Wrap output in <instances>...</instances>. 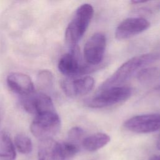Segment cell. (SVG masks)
<instances>
[{
  "mask_svg": "<svg viewBox=\"0 0 160 160\" xmlns=\"http://www.w3.org/2000/svg\"><path fill=\"white\" fill-rule=\"evenodd\" d=\"M21 104L27 112L35 116L46 112L55 111L53 102L46 94L39 91L32 92L21 97Z\"/></svg>",
  "mask_w": 160,
  "mask_h": 160,
  "instance_id": "obj_6",
  "label": "cell"
},
{
  "mask_svg": "<svg viewBox=\"0 0 160 160\" xmlns=\"http://www.w3.org/2000/svg\"><path fill=\"white\" fill-rule=\"evenodd\" d=\"M84 134V131L81 128L78 126L73 127L70 129L68 132L66 141L79 146L80 140L82 138Z\"/></svg>",
  "mask_w": 160,
  "mask_h": 160,
  "instance_id": "obj_17",
  "label": "cell"
},
{
  "mask_svg": "<svg viewBox=\"0 0 160 160\" xmlns=\"http://www.w3.org/2000/svg\"><path fill=\"white\" fill-rule=\"evenodd\" d=\"M61 119L55 111L37 115L30 126L32 135L39 141L52 138L61 128Z\"/></svg>",
  "mask_w": 160,
  "mask_h": 160,
  "instance_id": "obj_4",
  "label": "cell"
},
{
  "mask_svg": "<svg viewBox=\"0 0 160 160\" xmlns=\"http://www.w3.org/2000/svg\"><path fill=\"white\" fill-rule=\"evenodd\" d=\"M6 82L9 89L21 97L34 91V85L31 78L22 72L9 73L7 76Z\"/></svg>",
  "mask_w": 160,
  "mask_h": 160,
  "instance_id": "obj_11",
  "label": "cell"
},
{
  "mask_svg": "<svg viewBox=\"0 0 160 160\" xmlns=\"http://www.w3.org/2000/svg\"><path fill=\"white\" fill-rule=\"evenodd\" d=\"M1 111H0V121H1Z\"/></svg>",
  "mask_w": 160,
  "mask_h": 160,
  "instance_id": "obj_22",
  "label": "cell"
},
{
  "mask_svg": "<svg viewBox=\"0 0 160 160\" xmlns=\"http://www.w3.org/2000/svg\"><path fill=\"white\" fill-rule=\"evenodd\" d=\"M93 14V7L88 3L81 4L75 11L66 29L64 36L66 43L71 49L77 47L89 26Z\"/></svg>",
  "mask_w": 160,
  "mask_h": 160,
  "instance_id": "obj_2",
  "label": "cell"
},
{
  "mask_svg": "<svg viewBox=\"0 0 160 160\" xmlns=\"http://www.w3.org/2000/svg\"><path fill=\"white\" fill-rule=\"evenodd\" d=\"M16 153L15 146L8 132L0 131V159L14 160Z\"/></svg>",
  "mask_w": 160,
  "mask_h": 160,
  "instance_id": "obj_14",
  "label": "cell"
},
{
  "mask_svg": "<svg viewBox=\"0 0 160 160\" xmlns=\"http://www.w3.org/2000/svg\"><path fill=\"white\" fill-rule=\"evenodd\" d=\"M36 84L38 91L49 95L54 85V76L52 73L48 69L39 71L37 76Z\"/></svg>",
  "mask_w": 160,
  "mask_h": 160,
  "instance_id": "obj_15",
  "label": "cell"
},
{
  "mask_svg": "<svg viewBox=\"0 0 160 160\" xmlns=\"http://www.w3.org/2000/svg\"><path fill=\"white\" fill-rule=\"evenodd\" d=\"M58 142L52 138L39 141L38 149V160H56Z\"/></svg>",
  "mask_w": 160,
  "mask_h": 160,
  "instance_id": "obj_13",
  "label": "cell"
},
{
  "mask_svg": "<svg viewBox=\"0 0 160 160\" xmlns=\"http://www.w3.org/2000/svg\"><path fill=\"white\" fill-rule=\"evenodd\" d=\"M149 160H160V154H156L151 156Z\"/></svg>",
  "mask_w": 160,
  "mask_h": 160,
  "instance_id": "obj_19",
  "label": "cell"
},
{
  "mask_svg": "<svg viewBox=\"0 0 160 160\" xmlns=\"http://www.w3.org/2000/svg\"><path fill=\"white\" fill-rule=\"evenodd\" d=\"M58 66L61 73L68 78H75L89 73L95 69V66L81 63L79 51L77 47L71 49L69 52L62 56Z\"/></svg>",
  "mask_w": 160,
  "mask_h": 160,
  "instance_id": "obj_5",
  "label": "cell"
},
{
  "mask_svg": "<svg viewBox=\"0 0 160 160\" xmlns=\"http://www.w3.org/2000/svg\"><path fill=\"white\" fill-rule=\"evenodd\" d=\"M156 91L160 94V86H159L158 87H157V88H156Z\"/></svg>",
  "mask_w": 160,
  "mask_h": 160,
  "instance_id": "obj_21",
  "label": "cell"
},
{
  "mask_svg": "<svg viewBox=\"0 0 160 160\" xmlns=\"http://www.w3.org/2000/svg\"><path fill=\"white\" fill-rule=\"evenodd\" d=\"M14 146L19 152L28 154L32 150V143L31 139L26 134L19 133L14 138Z\"/></svg>",
  "mask_w": 160,
  "mask_h": 160,
  "instance_id": "obj_16",
  "label": "cell"
},
{
  "mask_svg": "<svg viewBox=\"0 0 160 160\" xmlns=\"http://www.w3.org/2000/svg\"><path fill=\"white\" fill-rule=\"evenodd\" d=\"M95 84L92 77L87 76L83 78H66L61 81V87L64 94L70 98H77L89 93Z\"/></svg>",
  "mask_w": 160,
  "mask_h": 160,
  "instance_id": "obj_10",
  "label": "cell"
},
{
  "mask_svg": "<svg viewBox=\"0 0 160 160\" xmlns=\"http://www.w3.org/2000/svg\"><path fill=\"white\" fill-rule=\"evenodd\" d=\"M150 26L151 23L143 18H126L117 26L114 34L115 38L118 40L131 38L145 31Z\"/></svg>",
  "mask_w": 160,
  "mask_h": 160,
  "instance_id": "obj_9",
  "label": "cell"
},
{
  "mask_svg": "<svg viewBox=\"0 0 160 160\" xmlns=\"http://www.w3.org/2000/svg\"><path fill=\"white\" fill-rule=\"evenodd\" d=\"M158 55L147 53L135 56L124 62L117 70L99 86V91L106 88L118 86L129 80L135 73L145 66L155 62Z\"/></svg>",
  "mask_w": 160,
  "mask_h": 160,
  "instance_id": "obj_1",
  "label": "cell"
},
{
  "mask_svg": "<svg viewBox=\"0 0 160 160\" xmlns=\"http://www.w3.org/2000/svg\"><path fill=\"white\" fill-rule=\"evenodd\" d=\"M132 89L124 86H114L98 91L86 101V106L91 108L100 109L121 103L128 99L132 95Z\"/></svg>",
  "mask_w": 160,
  "mask_h": 160,
  "instance_id": "obj_3",
  "label": "cell"
},
{
  "mask_svg": "<svg viewBox=\"0 0 160 160\" xmlns=\"http://www.w3.org/2000/svg\"><path fill=\"white\" fill-rule=\"evenodd\" d=\"M128 131L140 134L156 132L160 129V114H147L132 116L124 123Z\"/></svg>",
  "mask_w": 160,
  "mask_h": 160,
  "instance_id": "obj_8",
  "label": "cell"
},
{
  "mask_svg": "<svg viewBox=\"0 0 160 160\" xmlns=\"http://www.w3.org/2000/svg\"><path fill=\"white\" fill-rule=\"evenodd\" d=\"M157 148L158 149L160 150V136L159 137V139L157 141Z\"/></svg>",
  "mask_w": 160,
  "mask_h": 160,
  "instance_id": "obj_20",
  "label": "cell"
},
{
  "mask_svg": "<svg viewBox=\"0 0 160 160\" xmlns=\"http://www.w3.org/2000/svg\"><path fill=\"white\" fill-rule=\"evenodd\" d=\"M106 37L102 32L93 34L84 44L83 54L89 65L98 66L102 61L106 48Z\"/></svg>",
  "mask_w": 160,
  "mask_h": 160,
  "instance_id": "obj_7",
  "label": "cell"
},
{
  "mask_svg": "<svg viewBox=\"0 0 160 160\" xmlns=\"http://www.w3.org/2000/svg\"><path fill=\"white\" fill-rule=\"evenodd\" d=\"M110 141L111 138L108 134L97 132L84 138L82 141V145L86 151L94 152L105 146Z\"/></svg>",
  "mask_w": 160,
  "mask_h": 160,
  "instance_id": "obj_12",
  "label": "cell"
},
{
  "mask_svg": "<svg viewBox=\"0 0 160 160\" xmlns=\"http://www.w3.org/2000/svg\"><path fill=\"white\" fill-rule=\"evenodd\" d=\"M156 68H146L141 69L137 74V78L141 82H146L151 80L156 74Z\"/></svg>",
  "mask_w": 160,
  "mask_h": 160,
  "instance_id": "obj_18",
  "label": "cell"
}]
</instances>
